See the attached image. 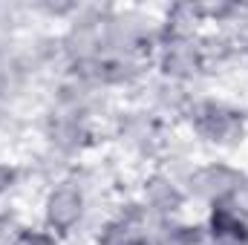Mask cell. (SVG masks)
<instances>
[{
	"mask_svg": "<svg viewBox=\"0 0 248 245\" xmlns=\"http://www.w3.org/2000/svg\"><path fill=\"white\" fill-rule=\"evenodd\" d=\"M35 133L44 150L61 156L69 165L93 159V153L104 141V124L95 122L90 113L58 107L49 101H41V110L35 116Z\"/></svg>",
	"mask_w": 248,
	"mask_h": 245,
	"instance_id": "cell-4",
	"label": "cell"
},
{
	"mask_svg": "<svg viewBox=\"0 0 248 245\" xmlns=\"http://www.w3.org/2000/svg\"><path fill=\"white\" fill-rule=\"evenodd\" d=\"M237 41H240V72L248 75V17L246 23L237 29Z\"/></svg>",
	"mask_w": 248,
	"mask_h": 245,
	"instance_id": "cell-13",
	"label": "cell"
},
{
	"mask_svg": "<svg viewBox=\"0 0 248 245\" xmlns=\"http://www.w3.org/2000/svg\"><path fill=\"white\" fill-rule=\"evenodd\" d=\"M179 130L196 150L211 156H231L248 144V104L222 92L199 90Z\"/></svg>",
	"mask_w": 248,
	"mask_h": 245,
	"instance_id": "cell-1",
	"label": "cell"
},
{
	"mask_svg": "<svg viewBox=\"0 0 248 245\" xmlns=\"http://www.w3.org/2000/svg\"><path fill=\"white\" fill-rule=\"evenodd\" d=\"M153 75L168 78L173 84H182L187 90H208L211 69L205 61L202 35H168L162 32L156 52L150 58Z\"/></svg>",
	"mask_w": 248,
	"mask_h": 245,
	"instance_id": "cell-6",
	"label": "cell"
},
{
	"mask_svg": "<svg viewBox=\"0 0 248 245\" xmlns=\"http://www.w3.org/2000/svg\"><path fill=\"white\" fill-rule=\"evenodd\" d=\"M153 245H211L202 216H185L176 222H156Z\"/></svg>",
	"mask_w": 248,
	"mask_h": 245,
	"instance_id": "cell-9",
	"label": "cell"
},
{
	"mask_svg": "<svg viewBox=\"0 0 248 245\" xmlns=\"http://www.w3.org/2000/svg\"><path fill=\"white\" fill-rule=\"evenodd\" d=\"M26 225H29V216H26L15 202L0 205V245H12L15 237H17Z\"/></svg>",
	"mask_w": 248,
	"mask_h": 245,
	"instance_id": "cell-11",
	"label": "cell"
},
{
	"mask_svg": "<svg viewBox=\"0 0 248 245\" xmlns=\"http://www.w3.org/2000/svg\"><path fill=\"white\" fill-rule=\"evenodd\" d=\"M179 182L190 199V208H199L205 214L208 208L234 202L246 190L248 168L231 162L228 156H199L179 176Z\"/></svg>",
	"mask_w": 248,
	"mask_h": 245,
	"instance_id": "cell-5",
	"label": "cell"
},
{
	"mask_svg": "<svg viewBox=\"0 0 248 245\" xmlns=\"http://www.w3.org/2000/svg\"><path fill=\"white\" fill-rule=\"evenodd\" d=\"M110 202H101L87 184L78 179L75 168L58 179L46 184L38 196V219L49 234H55L63 245L87 243L98 219L104 216Z\"/></svg>",
	"mask_w": 248,
	"mask_h": 245,
	"instance_id": "cell-2",
	"label": "cell"
},
{
	"mask_svg": "<svg viewBox=\"0 0 248 245\" xmlns=\"http://www.w3.org/2000/svg\"><path fill=\"white\" fill-rule=\"evenodd\" d=\"M176 136L179 127L162 122L153 110H147L136 98L119 101V107L113 110L104 127V138L113 144L116 156L127 165H144V170L156 168L165 159Z\"/></svg>",
	"mask_w": 248,
	"mask_h": 245,
	"instance_id": "cell-3",
	"label": "cell"
},
{
	"mask_svg": "<svg viewBox=\"0 0 248 245\" xmlns=\"http://www.w3.org/2000/svg\"><path fill=\"white\" fill-rule=\"evenodd\" d=\"M196 92H199V90H187V87L173 84V81H168V78L150 75V78L144 81L141 92L136 95V101H141L147 110H153L162 122L179 127Z\"/></svg>",
	"mask_w": 248,
	"mask_h": 245,
	"instance_id": "cell-8",
	"label": "cell"
},
{
	"mask_svg": "<svg viewBox=\"0 0 248 245\" xmlns=\"http://www.w3.org/2000/svg\"><path fill=\"white\" fill-rule=\"evenodd\" d=\"M12 245H63V243L55 237V234H49L41 222H32V219H29V225L15 237Z\"/></svg>",
	"mask_w": 248,
	"mask_h": 245,
	"instance_id": "cell-12",
	"label": "cell"
},
{
	"mask_svg": "<svg viewBox=\"0 0 248 245\" xmlns=\"http://www.w3.org/2000/svg\"><path fill=\"white\" fill-rule=\"evenodd\" d=\"M26 184H29L26 165H23V162H15V159L0 156V205L15 202V196H17Z\"/></svg>",
	"mask_w": 248,
	"mask_h": 245,
	"instance_id": "cell-10",
	"label": "cell"
},
{
	"mask_svg": "<svg viewBox=\"0 0 248 245\" xmlns=\"http://www.w3.org/2000/svg\"><path fill=\"white\" fill-rule=\"evenodd\" d=\"M133 193L153 222H176V219L193 216V208H190L182 182L165 168H147L139 176Z\"/></svg>",
	"mask_w": 248,
	"mask_h": 245,
	"instance_id": "cell-7",
	"label": "cell"
}]
</instances>
